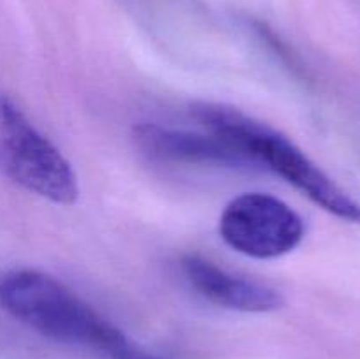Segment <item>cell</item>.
<instances>
[{
  "label": "cell",
  "mask_w": 360,
  "mask_h": 359,
  "mask_svg": "<svg viewBox=\"0 0 360 359\" xmlns=\"http://www.w3.org/2000/svg\"><path fill=\"white\" fill-rule=\"evenodd\" d=\"M220 236L231 248L253 259H274L301 245L304 220L269 194L234 197L220 217Z\"/></svg>",
  "instance_id": "cell-4"
},
{
  "label": "cell",
  "mask_w": 360,
  "mask_h": 359,
  "mask_svg": "<svg viewBox=\"0 0 360 359\" xmlns=\"http://www.w3.org/2000/svg\"><path fill=\"white\" fill-rule=\"evenodd\" d=\"M137 148L150 158L174 164L218 165L231 169H260L252 157L213 132L171 129L143 123L134 129Z\"/></svg>",
  "instance_id": "cell-5"
},
{
  "label": "cell",
  "mask_w": 360,
  "mask_h": 359,
  "mask_svg": "<svg viewBox=\"0 0 360 359\" xmlns=\"http://www.w3.org/2000/svg\"><path fill=\"white\" fill-rule=\"evenodd\" d=\"M192 115L204 130L245 151L260 169L276 172L299 192L341 220L360 224V203L338 185L294 141L236 108L197 102Z\"/></svg>",
  "instance_id": "cell-2"
},
{
  "label": "cell",
  "mask_w": 360,
  "mask_h": 359,
  "mask_svg": "<svg viewBox=\"0 0 360 359\" xmlns=\"http://www.w3.org/2000/svg\"><path fill=\"white\" fill-rule=\"evenodd\" d=\"M0 308L35 333L109 359H158L134 344L67 285L35 270L0 275Z\"/></svg>",
  "instance_id": "cell-1"
},
{
  "label": "cell",
  "mask_w": 360,
  "mask_h": 359,
  "mask_svg": "<svg viewBox=\"0 0 360 359\" xmlns=\"http://www.w3.org/2000/svg\"><path fill=\"white\" fill-rule=\"evenodd\" d=\"M183 273L193 289L207 301L224 308L246 313H267L280 310L285 298L280 291L250 278L229 273L211 260L199 256H186Z\"/></svg>",
  "instance_id": "cell-6"
},
{
  "label": "cell",
  "mask_w": 360,
  "mask_h": 359,
  "mask_svg": "<svg viewBox=\"0 0 360 359\" xmlns=\"http://www.w3.org/2000/svg\"><path fill=\"white\" fill-rule=\"evenodd\" d=\"M0 175L51 203H76V172L62 151L0 88Z\"/></svg>",
  "instance_id": "cell-3"
}]
</instances>
